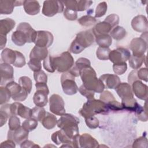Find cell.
I'll return each instance as SVG.
<instances>
[{
  "label": "cell",
  "mask_w": 148,
  "mask_h": 148,
  "mask_svg": "<svg viewBox=\"0 0 148 148\" xmlns=\"http://www.w3.org/2000/svg\"><path fill=\"white\" fill-rule=\"evenodd\" d=\"M80 76L83 85L87 90L97 93L103 91L104 85L101 80L97 78L96 72L91 66L83 69L80 71Z\"/></svg>",
  "instance_id": "cell-1"
},
{
  "label": "cell",
  "mask_w": 148,
  "mask_h": 148,
  "mask_svg": "<svg viewBox=\"0 0 148 148\" xmlns=\"http://www.w3.org/2000/svg\"><path fill=\"white\" fill-rule=\"evenodd\" d=\"M79 119L72 114L65 113L58 120L57 126L71 139L79 134L78 124Z\"/></svg>",
  "instance_id": "cell-2"
},
{
  "label": "cell",
  "mask_w": 148,
  "mask_h": 148,
  "mask_svg": "<svg viewBox=\"0 0 148 148\" xmlns=\"http://www.w3.org/2000/svg\"><path fill=\"white\" fill-rule=\"evenodd\" d=\"M109 109L106 103L100 99H92L87 100L79 111L80 116L84 119L88 117L95 116L97 114H107Z\"/></svg>",
  "instance_id": "cell-3"
},
{
  "label": "cell",
  "mask_w": 148,
  "mask_h": 148,
  "mask_svg": "<svg viewBox=\"0 0 148 148\" xmlns=\"http://www.w3.org/2000/svg\"><path fill=\"white\" fill-rule=\"evenodd\" d=\"M94 41V35L90 30L82 31L77 34L72 41L69 51L73 54H79L86 48L90 46Z\"/></svg>",
  "instance_id": "cell-4"
},
{
  "label": "cell",
  "mask_w": 148,
  "mask_h": 148,
  "mask_svg": "<svg viewBox=\"0 0 148 148\" xmlns=\"http://www.w3.org/2000/svg\"><path fill=\"white\" fill-rule=\"evenodd\" d=\"M55 70L59 72H65L69 71L74 65L73 58L69 51H65L61 54L53 57Z\"/></svg>",
  "instance_id": "cell-5"
},
{
  "label": "cell",
  "mask_w": 148,
  "mask_h": 148,
  "mask_svg": "<svg viewBox=\"0 0 148 148\" xmlns=\"http://www.w3.org/2000/svg\"><path fill=\"white\" fill-rule=\"evenodd\" d=\"M130 48L134 56H142L145 55L147 48V32L143 33L139 38L132 39L130 44Z\"/></svg>",
  "instance_id": "cell-6"
},
{
  "label": "cell",
  "mask_w": 148,
  "mask_h": 148,
  "mask_svg": "<svg viewBox=\"0 0 148 148\" xmlns=\"http://www.w3.org/2000/svg\"><path fill=\"white\" fill-rule=\"evenodd\" d=\"M36 91L33 97V101L37 106L43 107L48 102L47 95L49 94V90L46 83H36Z\"/></svg>",
  "instance_id": "cell-7"
},
{
  "label": "cell",
  "mask_w": 148,
  "mask_h": 148,
  "mask_svg": "<svg viewBox=\"0 0 148 148\" xmlns=\"http://www.w3.org/2000/svg\"><path fill=\"white\" fill-rule=\"evenodd\" d=\"M75 77L68 71L64 72L61 77V83L64 92L68 95L77 93L78 87L75 81Z\"/></svg>",
  "instance_id": "cell-8"
},
{
  "label": "cell",
  "mask_w": 148,
  "mask_h": 148,
  "mask_svg": "<svg viewBox=\"0 0 148 148\" xmlns=\"http://www.w3.org/2000/svg\"><path fill=\"white\" fill-rule=\"evenodd\" d=\"M64 5L59 1H45L43 4L42 14L47 17H52L57 13H62Z\"/></svg>",
  "instance_id": "cell-9"
},
{
  "label": "cell",
  "mask_w": 148,
  "mask_h": 148,
  "mask_svg": "<svg viewBox=\"0 0 148 148\" xmlns=\"http://www.w3.org/2000/svg\"><path fill=\"white\" fill-rule=\"evenodd\" d=\"M6 87L9 90L11 97L14 101H23L28 96V92L23 88L18 83L14 81L8 83Z\"/></svg>",
  "instance_id": "cell-10"
},
{
  "label": "cell",
  "mask_w": 148,
  "mask_h": 148,
  "mask_svg": "<svg viewBox=\"0 0 148 148\" xmlns=\"http://www.w3.org/2000/svg\"><path fill=\"white\" fill-rule=\"evenodd\" d=\"M130 56V51L127 49L118 47L110 51L109 59L113 64H117L126 62L129 60Z\"/></svg>",
  "instance_id": "cell-11"
},
{
  "label": "cell",
  "mask_w": 148,
  "mask_h": 148,
  "mask_svg": "<svg viewBox=\"0 0 148 148\" xmlns=\"http://www.w3.org/2000/svg\"><path fill=\"white\" fill-rule=\"evenodd\" d=\"M49 106L50 111L56 115L62 116L65 113L64 99L58 94H54L51 95L49 99Z\"/></svg>",
  "instance_id": "cell-12"
},
{
  "label": "cell",
  "mask_w": 148,
  "mask_h": 148,
  "mask_svg": "<svg viewBox=\"0 0 148 148\" xmlns=\"http://www.w3.org/2000/svg\"><path fill=\"white\" fill-rule=\"evenodd\" d=\"M115 90L121 99V103L130 101L134 98L132 87L129 83H120L116 87Z\"/></svg>",
  "instance_id": "cell-13"
},
{
  "label": "cell",
  "mask_w": 148,
  "mask_h": 148,
  "mask_svg": "<svg viewBox=\"0 0 148 148\" xmlns=\"http://www.w3.org/2000/svg\"><path fill=\"white\" fill-rule=\"evenodd\" d=\"M53 40V35L49 31H38L34 43L36 46L47 48L52 45Z\"/></svg>",
  "instance_id": "cell-14"
},
{
  "label": "cell",
  "mask_w": 148,
  "mask_h": 148,
  "mask_svg": "<svg viewBox=\"0 0 148 148\" xmlns=\"http://www.w3.org/2000/svg\"><path fill=\"white\" fill-rule=\"evenodd\" d=\"M0 74L1 86L6 85L14 80L13 68L8 64L2 63L0 65Z\"/></svg>",
  "instance_id": "cell-15"
},
{
  "label": "cell",
  "mask_w": 148,
  "mask_h": 148,
  "mask_svg": "<svg viewBox=\"0 0 148 148\" xmlns=\"http://www.w3.org/2000/svg\"><path fill=\"white\" fill-rule=\"evenodd\" d=\"M28 131H26L22 126L15 130H9L8 132V139L14 141L16 143L21 144L28 138Z\"/></svg>",
  "instance_id": "cell-16"
},
{
  "label": "cell",
  "mask_w": 148,
  "mask_h": 148,
  "mask_svg": "<svg viewBox=\"0 0 148 148\" xmlns=\"http://www.w3.org/2000/svg\"><path fill=\"white\" fill-rule=\"evenodd\" d=\"M11 109L13 116L18 115L24 119L31 118L32 109L20 102H14L11 104Z\"/></svg>",
  "instance_id": "cell-17"
},
{
  "label": "cell",
  "mask_w": 148,
  "mask_h": 148,
  "mask_svg": "<svg viewBox=\"0 0 148 148\" xmlns=\"http://www.w3.org/2000/svg\"><path fill=\"white\" fill-rule=\"evenodd\" d=\"M131 26L134 30L138 32H146L148 30V22L144 15H138L131 21Z\"/></svg>",
  "instance_id": "cell-18"
},
{
  "label": "cell",
  "mask_w": 148,
  "mask_h": 148,
  "mask_svg": "<svg viewBox=\"0 0 148 148\" xmlns=\"http://www.w3.org/2000/svg\"><path fill=\"white\" fill-rule=\"evenodd\" d=\"M104 85L105 88L110 89H115L116 87L121 83L120 79L116 75L103 74L99 78Z\"/></svg>",
  "instance_id": "cell-19"
},
{
  "label": "cell",
  "mask_w": 148,
  "mask_h": 148,
  "mask_svg": "<svg viewBox=\"0 0 148 148\" xmlns=\"http://www.w3.org/2000/svg\"><path fill=\"white\" fill-rule=\"evenodd\" d=\"M133 93L139 99L146 101L147 98V86L143 84L140 80L135 81L132 84Z\"/></svg>",
  "instance_id": "cell-20"
},
{
  "label": "cell",
  "mask_w": 148,
  "mask_h": 148,
  "mask_svg": "<svg viewBox=\"0 0 148 148\" xmlns=\"http://www.w3.org/2000/svg\"><path fill=\"white\" fill-rule=\"evenodd\" d=\"M90 66L91 62L88 59L81 57L77 60L75 62V65H73L72 68L69 71H68V72L74 77H78L80 76V71L83 69Z\"/></svg>",
  "instance_id": "cell-21"
},
{
  "label": "cell",
  "mask_w": 148,
  "mask_h": 148,
  "mask_svg": "<svg viewBox=\"0 0 148 148\" xmlns=\"http://www.w3.org/2000/svg\"><path fill=\"white\" fill-rule=\"evenodd\" d=\"M79 147L94 148L98 147V141L88 134H83L79 136Z\"/></svg>",
  "instance_id": "cell-22"
},
{
  "label": "cell",
  "mask_w": 148,
  "mask_h": 148,
  "mask_svg": "<svg viewBox=\"0 0 148 148\" xmlns=\"http://www.w3.org/2000/svg\"><path fill=\"white\" fill-rule=\"evenodd\" d=\"M16 30L22 31L26 35L27 43L34 42L36 35V31L33 29L29 23L25 22L20 23L18 25Z\"/></svg>",
  "instance_id": "cell-23"
},
{
  "label": "cell",
  "mask_w": 148,
  "mask_h": 148,
  "mask_svg": "<svg viewBox=\"0 0 148 148\" xmlns=\"http://www.w3.org/2000/svg\"><path fill=\"white\" fill-rule=\"evenodd\" d=\"M51 140L54 143L58 145L61 143H69L72 145L73 146L72 139L69 138L62 130H60V131H57L54 132L51 135Z\"/></svg>",
  "instance_id": "cell-24"
},
{
  "label": "cell",
  "mask_w": 148,
  "mask_h": 148,
  "mask_svg": "<svg viewBox=\"0 0 148 148\" xmlns=\"http://www.w3.org/2000/svg\"><path fill=\"white\" fill-rule=\"evenodd\" d=\"M49 55L47 47H40L35 45L31 50L29 54V58H36L40 61L44 60Z\"/></svg>",
  "instance_id": "cell-25"
},
{
  "label": "cell",
  "mask_w": 148,
  "mask_h": 148,
  "mask_svg": "<svg viewBox=\"0 0 148 148\" xmlns=\"http://www.w3.org/2000/svg\"><path fill=\"white\" fill-rule=\"evenodd\" d=\"M112 27L107 22L103 21L99 22L95 25L92 29V32L95 36L101 35L108 34L111 31Z\"/></svg>",
  "instance_id": "cell-26"
},
{
  "label": "cell",
  "mask_w": 148,
  "mask_h": 148,
  "mask_svg": "<svg viewBox=\"0 0 148 148\" xmlns=\"http://www.w3.org/2000/svg\"><path fill=\"white\" fill-rule=\"evenodd\" d=\"M24 9L29 15H36L40 12V6L37 1H24Z\"/></svg>",
  "instance_id": "cell-27"
},
{
  "label": "cell",
  "mask_w": 148,
  "mask_h": 148,
  "mask_svg": "<svg viewBox=\"0 0 148 148\" xmlns=\"http://www.w3.org/2000/svg\"><path fill=\"white\" fill-rule=\"evenodd\" d=\"M15 21L10 18L0 20V35H6L15 26Z\"/></svg>",
  "instance_id": "cell-28"
},
{
  "label": "cell",
  "mask_w": 148,
  "mask_h": 148,
  "mask_svg": "<svg viewBox=\"0 0 148 148\" xmlns=\"http://www.w3.org/2000/svg\"><path fill=\"white\" fill-rule=\"evenodd\" d=\"M57 119L54 114L46 112L45 116L40 121L43 126L47 130H51L55 127L57 124Z\"/></svg>",
  "instance_id": "cell-29"
},
{
  "label": "cell",
  "mask_w": 148,
  "mask_h": 148,
  "mask_svg": "<svg viewBox=\"0 0 148 148\" xmlns=\"http://www.w3.org/2000/svg\"><path fill=\"white\" fill-rule=\"evenodd\" d=\"M1 56V59L4 63L13 64L16 57V50H13L9 48H5L2 51Z\"/></svg>",
  "instance_id": "cell-30"
},
{
  "label": "cell",
  "mask_w": 148,
  "mask_h": 148,
  "mask_svg": "<svg viewBox=\"0 0 148 148\" xmlns=\"http://www.w3.org/2000/svg\"><path fill=\"white\" fill-rule=\"evenodd\" d=\"M15 6V1L1 0L0 1V13L1 14H11Z\"/></svg>",
  "instance_id": "cell-31"
},
{
  "label": "cell",
  "mask_w": 148,
  "mask_h": 148,
  "mask_svg": "<svg viewBox=\"0 0 148 148\" xmlns=\"http://www.w3.org/2000/svg\"><path fill=\"white\" fill-rule=\"evenodd\" d=\"M12 40L13 42L18 46H22L27 43V39L26 35L22 32L16 30L13 32L12 35Z\"/></svg>",
  "instance_id": "cell-32"
},
{
  "label": "cell",
  "mask_w": 148,
  "mask_h": 148,
  "mask_svg": "<svg viewBox=\"0 0 148 148\" xmlns=\"http://www.w3.org/2000/svg\"><path fill=\"white\" fill-rule=\"evenodd\" d=\"M95 37V42L99 47H109L112 43V37L108 34L98 35Z\"/></svg>",
  "instance_id": "cell-33"
},
{
  "label": "cell",
  "mask_w": 148,
  "mask_h": 148,
  "mask_svg": "<svg viewBox=\"0 0 148 148\" xmlns=\"http://www.w3.org/2000/svg\"><path fill=\"white\" fill-rule=\"evenodd\" d=\"M146 57L145 55L142 56H136L132 55L130 56L128 61L131 68L134 69H137L140 68L144 61H145Z\"/></svg>",
  "instance_id": "cell-34"
},
{
  "label": "cell",
  "mask_w": 148,
  "mask_h": 148,
  "mask_svg": "<svg viewBox=\"0 0 148 148\" xmlns=\"http://www.w3.org/2000/svg\"><path fill=\"white\" fill-rule=\"evenodd\" d=\"M110 36L115 40H120L125 38L127 35L126 30L122 27L116 26L110 32Z\"/></svg>",
  "instance_id": "cell-35"
},
{
  "label": "cell",
  "mask_w": 148,
  "mask_h": 148,
  "mask_svg": "<svg viewBox=\"0 0 148 148\" xmlns=\"http://www.w3.org/2000/svg\"><path fill=\"white\" fill-rule=\"evenodd\" d=\"M78 23L82 26L91 27L97 23L96 18L91 15H85L78 19Z\"/></svg>",
  "instance_id": "cell-36"
},
{
  "label": "cell",
  "mask_w": 148,
  "mask_h": 148,
  "mask_svg": "<svg viewBox=\"0 0 148 148\" xmlns=\"http://www.w3.org/2000/svg\"><path fill=\"white\" fill-rule=\"evenodd\" d=\"M18 84L29 94L32 90V83L31 79L28 76H21L18 79Z\"/></svg>",
  "instance_id": "cell-37"
},
{
  "label": "cell",
  "mask_w": 148,
  "mask_h": 148,
  "mask_svg": "<svg viewBox=\"0 0 148 148\" xmlns=\"http://www.w3.org/2000/svg\"><path fill=\"white\" fill-rule=\"evenodd\" d=\"M45 109L43 107L35 106L32 109L31 118H33L38 121H41L46 114Z\"/></svg>",
  "instance_id": "cell-38"
},
{
  "label": "cell",
  "mask_w": 148,
  "mask_h": 148,
  "mask_svg": "<svg viewBox=\"0 0 148 148\" xmlns=\"http://www.w3.org/2000/svg\"><path fill=\"white\" fill-rule=\"evenodd\" d=\"M38 121L33 118H29L26 119L22 123V127L24 129L28 132H31L34 130L38 126Z\"/></svg>",
  "instance_id": "cell-39"
},
{
  "label": "cell",
  "mask_w": 148,
  "mask_h": 148,
  "mask_svg": "<svg viewBox=\"0 0 148 148\" xmlns=\"http://www.w3.org/2000/svg\"><path fill=\"white\" fill-rule=\"evenodd\" d=\"M110 51L109 47H99L96 51L97 57L101 60H108Z\"/></svg>",
  "instance_id": "cell-40"
},
{
  "label": "cell",
  "mask_w": 148,
  "mask_h": 148,
  "mask_svg": "<svg viewBox=\"0 0 148 148\" xmlns=\"http://www.w3.org/2000/svg\"><path fill=\"white\" fill-rule=\"evenodd\" d=\"M11 95L6 87L1 86L0 87V104L2 105L7 103L10 99Z\"/></svg>",
  "instance_id": "cell-41"
},
{
  "label": "cell",
  "mask_w": 148,
  "mask_h": 148,
  "mask_svg": "<svg viewBox=\"0 0 148 148\" xmlns=\"http://www.w3.org/2000/svg\"><path fill=\"white\" fill-rule=\"evenodd\" d=\"M107 8L108 6L106 2H102L99 3L96 8L95 18H99L104 16L107 11Z\"/></svg>",
  "instance_id": "cell-42"
},
{
  "label": "cell",
  "mask_w": 148,
  "mask_h": 148,
  "mask_svg": "<svg viewBox=\"0 0 148 148\" xmlns=\"http://www.w3.org/2000/svg\"><path fill=\"white\" fill-rule=\"evenodd\" d=\"M43 65L44 68L49 72L53 73L56 71L53 64V56H51L50 55H48V56L43 60Z\"/></svg>",
  "instance_id": "cell-43"
},
{
  "label": "cell",
  "mask_w": 148,
  "mask_h": 148,
  "mask_svg": "<svg viewBox=\"0 0 148 148\" xmlns=\"http://www.w3.org/2000/svg\"><path fill=\"white\" fill-rule=\"evenodd\" d=\"M16 57L13 65L17 68H22L25 65V58L24 56L20 51L16 50Z\"/></svg>",
  "instance_id": "cell-44"
},
{
  "label": "cell",
  "mask_w": 148,
  "mask_h": 148,
  "mask_svg": "<svg viewBox=\"0 0 148 148\" xmlns=\"http://www.w3.org/2000/svg\"><path fill=\"white\" fill-rule=\"evenodd\" d=\"M28 65L34 72L40 71L42 69L41 61L36 58H31L28 62Z\"/></svg>",
  "instance_id": "cell-45"
},
{
  "label": "cell",
  "mask_w": 148,
  "mask_h": 148,
  "mask_svg": "<svg viewBox=\"0 0 148 148\" xmlns=\"http://www.w3.org/2000/svg\"><path fill=\"white\" fill-rule=\"evenodd\" d=\"M85 122L87 126L91 129H95L98 128L99 124V120L94 116L85 118Z\"/></svg>",
  "instance_id": "cell-46"
},
{
  "label": "cell",
  "mask_w": 148,
  "mask_h": 148,
  "mask_svg": "<svg viewBox=\"0 0 148 148\" xmlns=\"http://www.w3.org/2000/svg\"><path fill=\"white\" fill-rule=\"evenodd\" d=\"M20 127V120L18 117L13 115L9 117V128L10 130H15Z\"/></svg>",
  "instance_id": "cell-47"
},
{
  "label": "cell",
  "mask_w": 148,
  "mask_h": 148,
  "mask_svg": "<svg viewBox=\"0 0 148 148\" xmlns=\"http://www.w3.org/2000/svg\"><path fill=\"white\" fill-rule=\"evenodd\" d=\"M34 77L36 83H46L47 82V76L45 72L42 70L35 72Z\"/></svg>",
  "instance_id": "cell-48"
},
{
  "label": "cell",
  "mask_w": 148,
  "mask_h": 148,
  "mask_svg": "<svg viewBox=\"0 0 148 148\" xmlns=\"http://www.w3.org/2000/svg\"><path fill=\"white\" fill-rule=\"evenodd\" d=\"M91 1H76V10L81 12L87 9L92 3Z\"/></svg>",
  "instance_id": "cell-49"
},
{
  "label": "cell",
  "mask_w": 148,
  "mask_h": 148,
  "mask_svg": "<svg viewBox=\"0 0 148 148\" xmlns=\"http://www.w3.org/2000/svg\"><path fill=\"white\" fill-rule=\"evenodd\" d=\"M105 21L109 23L112 28L115 27L119 23V17L116 14H111L108 16L104 20Z\"/></svg>",
  "instance_id": "cell-50"
},
{
  "label": "cell",
  "mask_w": 148,
  "mask_h": 148,
  "mask_svg": "<svg viewBox=\"0 0 148 148\" xmlns=\"http://www.w3.org/2000/svg\"><path fill=\"white\" fill-rule=\"evenodd\" d=\"M113 69L114 72L117 75H123L127 69V64L126 62L113 64Z\"/></svg>",
  "instance_id": "cell-51"
},
{
  "label": "cell",
  "mask_w": 148,
  "mask_h": 148,
  "mask_svg": "<svg viewBox=\"0 0 148 148\" xmlns=\"http://www.w3.org/2000/svg\"><path fill=\"white\" fill-rule=\"evenodd\" d=\"M64 16L68 20H76L77 18V12L66 8L64 10Z\"/></svg>",
  "instance_id": "cell-52"
},
{
  "label": "cell",
  "mask_w": 148,
  "mask_h": 148,
  "mask_svg": "<svg viewBox=\"0 0 148 148\" xmlns=\"http://www.w3.org/2000/svg\"><path fill=\"white\" fill-rule=\"evenodd\" d=\"M100 100L104 102L106 104L115 100V98L113 96V95L109 91H103L101 92L100 97H99Z\"/></svg>",
  "instance_id": "cell-53"
},
{
  "label": "cell",
  "mask_w": 148,
  "mask_h": 148,
  "mask_svg": "<svg viewBox=\"0 0 148 148\" xmlns=\"http://www.w3.org/2000/svg\"><path fill=\"white\" fill-rule=\"evenodd\" d=\"M106 105L108 109L111 110L112 111L117 112V111H121V110H124L121 103H119L116 99L106 103Z\"/></svg>",
  "instance_id": "cell-54"
},
{
  "label": "cell",
  "mask_w": 148,
  "mask_h": 148,
  "mask_svg": "<svg viewBox=\"0 0 148 148\" xmlns=\"http://www.w3.org/2000/svg\"><path fill=\"white\" fill-rule=\"evenodd\" d=\"M138 117V119L142 121H146L147 120V116L146 109H144L142 106L139 105L137 110L135 112Z\"/></svg>",
  "instance_id": "cell-55"
},
{
  "label": "cell",
  "mask_w": 148,
  "mask_h": 148,
  "mask_svg": "<svg viewBox=\"0 0 148 148\" xmlns=\"http://www.w3.org/2000/svg\"><path fill=\"white\" fill-rule=\"evenodd\" d=\"M78 90L80 93L82 95L84 96L87 99V100L92 99L94 98V92L87 90L83 85H82L78 88Z\"/></svg>",
  "instance_id": "cell-56"
},
{
  "label": "cell",
  "mask_w": 148,
  "mask_h": 148,
  "mask_svg": "<svg viewBox=\"0 0 148 148\" xmlns=\"http://www.w3.org/2000/svg\"><path fill=\"white\" fill-rule=\"evenodd\" d=\"M147 139L145 136H141L137 138L132 144V147H147Z\"/></svg>",
  "instance_id": "cell-57"
},
{
  "label": "cell",
  "mask_w": 148,
  "mask_h": 148,
  "mask_svg": "<svg viewBox=\"0 0 148 148\" xmlns=\"http://www.w3.org/2000/svg\"><path fill=\"white\" fill-rule=\"evenodd\" d=\"M147 74V69L146 68H142L139 71H137V76L139 79L144 80L146 82L148 81Z\"/></svg>",
  "instance_id": "cell-58"
},
{
  "label": "cell",
  "mask_w": 148,
  "mask_h": 148,
  "mask_svg": "<svg viewBox=\"0 0 148 148\" xmlns=\"http://www.w3.org/2000/svg\"><path fill=\"white\" fill-rule=\"evenodd\" d=\"M139 80L137 76V70L134 69L128 75V82L130 84H132L135 81Z\"/></svg>",
  "instance_id": "cell-59"
},
{
  "label": "cell",
  "mask_w": 148,
  "mask_h": 148,
  "mask_svg": "<svg viewBox=\"0 0 148 148\" xmlns=\"http://www.w3.org/2000/svg\"><path fill=\"white\" fill-rule=\"evenodd\" d=\"M15 142L10 139H8L3 142H2L0 145L1 147H13L14 148L16 147Z\"/></svg>",
  "instance_id": "cell-60"
},
{
  "label": "cell",
  "mask_w": 148,
  "mask_h": 148,
  "mask_svg": "<svg viewBox=\"0 0 148 148\" xmlns=\"http://www.w3.org/2000/svg\"><path fill=\"white\" fill-rule=\"evenodd\" d=\"M20 147L21 148H23V147H39V146L35 145L33 142L27 139L21 143Z\"/></svg>",
  "instance_id": "cell-61"
},
{
  "label": "cell",
  "mask_w": 148,
  "mask_h": 148,
  "mask_svg": "<svg viewBox=\"0 0 148 148\" xmlns=\"http://www.w3.org/2000/svg\"><path fill=\"white\" fill-rule=\"evenodd\" d=\"M9 118L8 116L5 113L0 111V120H1V127L3 126L7 121L8 119Z\"/></svg>",
  "instance_id": "cell-62"
},
{
  "label": "cell",
  "mask_w": 148,
  "mask_h": 148,
  "mask_svg": "<svg viewBox=\"0 0 148 148\" xmlns=\"http://www.w3.org/2000/svg\"><path fill=\"white\" fill-rule=\"evenodd\" d=\"M7 39H6V35H0V49L2 50L6 43Z\"/></svg>",
  "instance_id": "cell-63"
}]
</instances>
